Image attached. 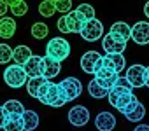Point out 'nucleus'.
Returning <instances> with one entry per match:
<instances>
[{"label":"nucleus","mask_w":149,"mask_h":131,"mask_svg":"<svg viewBox=\"0 0 149 131\" xmlns=\"http://www.w3.org/2000/svg\"><path fill=\"white\" fill-rule=\"evenodd\" d=\"M95 126L98 131H112L116 128V117L111 112H100L95 117Z\"/></svg>","instance_id":"16"},{"label":"nucleus","mask_w":149,"mask_h":131,"mask_svg":"<svg viewBox=\"0 0 149 131\" xmlns=\"http://www.w3.org/2000/svg\"><path fill=\"white\" fill-rule=\"evenodd\" d=\"M109 33L116 39V40H121V42H128V39H132V26L125 21H116L111 28H109Z\"/></svg>","instance_id":"14"},{"label":"nucleus","mask_w":149,"mask_h":131,"mask_svg":"<svg viewBox=\"0 0 149 131\" xmlns=\"http://www.w3.org/2000/svg\"><path fill=\"white\" fill-rule=\"evenodd\" d=\"M146 68L147 67H144V65H132V67L126 70V79H128V82L132 84V88L133 89H139V88H144L146 86Z\"/></svg>","instance_id":"8"},{"label":"nucleus","mask_w":149,"mask_h":131,"mask_svg":"<svg viewBox=\"0 0 149 131\" xmlns=\"http://www.w3.org/2000/svg\"><path fill=\"white\" fill-rule=\"evenodd\" d=\"M13 59V49L7 44H0V65H6Z\"/></svg>","instance_id":"30"},{"label":"nucleus","mask_w":149,"mask_h":131,"mask_svg":"<svg viewBox=\"0 0 149 131\" xmlns=\"http://www.w3.org/2000/svg\"><path fill=\"white\" fill-rule=\"evenodd\" d=\"M70 51H72L70 42L63 37H53L46 44V56H49V58H53L60 63L70 56Z\"/></svg>","instance_id":"3"},{"label":"nucleus","mask_w":149,"mask_h":131,"mask_svg":"<svg viewBox=\"0 0 149 131\" xmlns=\"http://www.w3.org/2000/svg\"><path fill=\"white\" fill-rule=\"evenodd\" d=\"M77 12H79L86 21L95 18V9H93V6H90V4H81V6H77Z\"/></svg>","instance_id":"29"},{"label":"nucleus","mask_w":149,"mask_h":131,"mask_svg":"<svg viewBox=\"0 0 149 131\" xmlns=\"http://www.w3.org/2000/svg\"><path fill=\"white\" fill-rule=\"evenodd\" d=\"M68 122L76 128H83L90 122V110L83 105H74L68 110Z\"/></svg>","instance_id":"9"},{"label":"nucleus","mask_w":149,"mask_h":131,"mask_svg":"<svg viewBox=\"0 0 149 131\" xmlns=\"http://www.w3.org/2000/svg\"><path fill=\"white\" fill-rule=\"evenodd\" d=\"M104 56L97 51H86L81 56V70L84 74H97L102 67H104Z\"/></svg>","instance_id":"5"},{"label":"nucleus","mask_w":149,"mask_h":131,"mask_svg":"<svg viewBox=\"0 0 149 131\" xmlns=\"http://www.w3.org/2000/svg\"><path fill=\"white\" fill-rule=\"evenodd\" d=\"M54 7H56L58 12L67 14V12L72 11V0H56V2H54Z\"/></svg>","instance_id":"31"},{"label":"nucleus","mask_w":149,"mask_h":131,"mask_svg":"<svg viewBox=\"0 0 149 131\" xmlns=\"http://www.w3.org/2000/svg\"><path fill=\"white\" fill-rule=\"evenodd\" d=\"M26 12H28V4L25 2V0L11 7V14H13V16H25Z\"/></svg>","instance_id":"32"},{"label":"nucleus","mask_w":149,"mask_h":131,"mask_svg":"<svg viewBox=\"0 0 149 131\" xmlns=\"http://www.w3.org/2000/svg\"><path fill=\"white\" fill-rule=\"evenodd\" d=\"M132 89H133V88L114 86V88L109 91V94H107L111 107H114L116 110H119V112H121L128 103H132V101L135 100V94H133V91H132Z\"/></svg>","instance_id":"4"},{"label":"nucleus","mask_w":149,"mask_h":131,"mask_svg":"<svg viewBox=\"0 0 149 131\" xmlns=\"http://www.w3.org/2000/svg\"><path fill=\"white\" fill-rule=\"evenodd\" d=\"M46 77H30L28 79V82H26V93L32 96V98H37L39 96V93H40V89H42V86L46 84Z\"/></svg>","instance_id":"23"},{"label":"nucleus","mask_w":149,"mask_h":131,"mask_svg":"<svg viewBox=\"0 0 149 131\" xmlns=\"http://www.w3.org/2000/svg\"><path fill=\"white\" fill-rule=\"evenodd\" d=\"M60 89L63 91L67 101H74L76 98L81 96V93H83V84H81V81L76 79V77H67V79H63V81L60 82Z\"/></svg>","instance_id":"7"},{"label":"nucleus","mask_w":149,"mask_h":131,"mask_svg":"<svg viewBox=\"0 0 149 131\" xmlns=\"http://www.w3.org/2000/svg\"><path fill=\"white\" fill-rule=\"evenodd\" d=\"M144 14H146V18H149V0L146 2V6H144Z\"/></svg>","instance_id":"38"},{"label":"nucleus","mask_w":149,"mask_h":131,"mask_svg":"<svg viewBox=\"0 0 149 131\" xmlns=\"http://www.w3.org/2000/svg\"><path fill=\"white\" fill-rule=\"evenodd\" d=\"M7 112H6V108H4V105L0 107V129H4V126H6V122H7Z\"/></svg>","instance_id":"34"},{"label":"nucleus","mask_w":149,"mask_h":131,"mask_svg":"<svg viewBox=\"0 0 149 131\" xmlns=\"http://www.w3.org/2000/svg\"><path fill=\"white\" fill-rule=\"evenodd\" d=\"M28 79L30 77H28V74H26V70H25L23 65L14 63V65H9V67L4 70V82L9 88H13V89L23 88L28 82Z\"/></svg>","instance_id":"2"},{"label":"nucleus","mask_w":149,"mask_h":131,"mask_svg":"<svg viewBox=\"0 0 149 131\" xmlns=\"http://www.w3.org/2000/svg\"><path fill=\"white\" fill-rule=\"evenodd\" d=\"M67 16V25H68V32L70 33H81V30H83V26H84V23H86V19L77 12V9L76 11H70V12H67L65 14Z\"/></svg>","instance_id":"17"},{"label":"nucleus","mask_w":149,"mask_h":131,"mask_svg":"<svg viewBox=\"0 0 149 131\" xmlns=\"http://www.w3.org/2000/svg\"><path fill=\"white\" fill-rule=\"evenodd\" d=\"M25 70L28 74V77H40L44 72V56H32L25 65Z\"/></svg>","instance_id":"15"},{"label":"nucleus","mask_w":149,"mask_h":131,"mask_svg":"<svg viewBox=\"0 0 149 131\" xmlns=\"http://www.w3.org/2000/svg\"><path fill=\"white\" fill-rule=\"evenodd\" d=\"M9 11V4L6 2V0H0V18H4Z\"/></svg>","instance_id":"35"},{"label":"nucleus","mask_w":149,"mask_h":131,"mask_svg":"<svg viewBox=\"0 0 149 131\" xmlns=\"http://www.w3.org/2000/svg\"><path fill=\"white\" fill-rule=\"evenodd\" d=\"M88 93H90V96H91V98H95V100H102V98H107L109 89H105V88H104V86H100L95 79H91V81H90V84H88Z\"/></svg>","instance_id":"24"},{"label":"nucleus","mask_w":149,"mask_h":131,"mask_svg":"<svg viewBox=\"0 0 149 131\" xmlns=\"http://www.w3.org/2000/svg\"><path fill=\"white\" fill-rule=\"evenodd\" d=\"M86 42H95V40H100L104 37V25L100 19L93 18V19H88L79 33Z\"/></svg>","instance_id":"6"},{"label":"nucleus","mask_w":149,"mask_h":131,"mask_svg":"<svg viewBox=\"0 0 149 131\" xmlns=\"http://www.w3.org/2000/svg\"><path fill=\"white\" fill-rule=\"evenodd\" d=\"M132 40L139 46L149 44V23L147 21H137L132 26Z\"/></svg>","instance_id":"12"},{"label":"nucleus","mask_w":149,"mask_h":131,"mask_svg":"<svg viewBox=\"0 0 149 131\" xmlns=\"http://www.w3.org/2000/svg\"><path fill=\"white\" fill-rule=\"evenodd\" d=\"M146 86L149 88V67L146 68Z\"/></svg>","instance_id":"39"},{"label":"nucleus","mask_w":149,"mask_h":131,"mask_svg":"<svg viewBox=\"0 0 149 131\" xmlns=\"http://www.w3.org/2000/svg\"><path fill=\"white\" fill-rule=\"evenodd\" d=\"M14 33H16V21L7 16L0 18V39H4V40L13 39Z\"/></svg>","instance_id":"20"},{"label":"nucleus","mask_w":149,"mask_h":131,"mask_svg":"<svg viewBox=\"0 0 149 131\" xmlns=\"http://www.w3.org/2000/svg\"><path fill=\"white\" fill-rule=\"evenodd\" d=\"M54 12H56V7H54L53 0H42V2L39 4V14L42 18H51Z\"/></svg>","instance_id":"27"},{"label":"nucleus","mask_w":149,"mask_h":131,"mask_svg":"<svg viewBox=\"0 0 149 131\" xmlns=\"http://www.w3.org/2000/svg\"><path fill=\"white\" fill-rule=\"evenodd\" d=\"M102 59H104V67L114 68V70L119 72V74L126 68V59H125L123 52H119V54H105Z\"/></svg>","instance_id":"18"},{"label":"nucleus","mask_w":149,"mask_h":131,"mask_svg":"<svg viewBox=\"0 0 149 131\" xmlns=\"http://www.w3.org/2000/svg\"><path fill=\"white\" fill-rule=\"evenodd\" d=\"M56 26H58V30L61 32V33H70L68 32V25H67V16L63 14L61 18H58V21H56Z\"/></svg>","instance_id":"33"},{"label":"nucleus","mask_w":149,"mask_h":131,"mask_svg":"<svg viewBox=\"0 0 149 131\" xmlns=\"http://www.w3.org/2000/svg\"><path fill=\"white\" fill-rule=\"evenodd\" d=\"M4 108H6L7 114H23V112H25L23 103L18 101V100H7V101L4 103Z\"/></svg>","instance_id":"28"},{"label":"nucleus","mask_w":149,"mask_h":131,"mask_svg":"<svg viewBox=\"0 0 149 131\" xmlns=\"http://www.w3.org/2000/svg\"><path fill=\"white\" fill-rule=\"evenodd\" d=\"M53 2H56V0H53Z\"/></svg>","instance_id":"40"},{"label":"nucleus","mask_w":149,"mask_h":131,"mask_svg":"<svg viewBox=\"0 0 149 131\" xmlns=\"http://www.w3.org/2000/svg\"><path fill=\"white\" fill-rule=\"evenodd\" d=\"M102 49L105 51V54H119V52H125L126 42L116 40L111 33H107L102 37Z\"/></svg>","instance_id":"13"},{"label":"nucleus","mask_w":149,"mask_h":131,"mask_svg":"<svg viewBox=\"0 0 149 131\" xmlns=\"http://www.w3.org/2000/svg\"><path fill=\"white\" fill-rule=\"evenodd\" d=\"M133 131H149V124H139V126H135Z\"/></svg>","instance_id":"36"},{"label":"nucleus","mask_w":149,"mask_h":131,"mask_svg":"<svg viewBox=\"0 0 149 131\" xmlns=\"http://www.w3.org/2000/svg\"><path fill=\"white\" fill-rule=\"evenodd\" d=\"M60 72H61V63L53 59V58H49V56H44V72H42V77L51 81L56 75H60Z\"/></svg>","instance_id":"19"},{"label":"nucleus","mask_w":149,"mask_h":131,"mask_svg":"<svg viewBox=\"0 0 149 131\" xmlns=\"http://www.w3.org/2000/svg\"><path fill=\"white\" fill-rule=\"evenodd\" d=\"M118 77H119V72H116L114 68H109V67H102V68L95 74V81H97L100 86H104L105 89H109V91L114 88Z\"/></svg>","instance_id":"10"},{"label":"nucleus","mask_w":149,"mask_h":131,"mask_svg":"<svg viewBox=\"0 0 149 131\" xmlns=\"http://www.w3.org/2000/svg\"><path fill=\"white\" fill-rule=\"evenodd\" d=\"M4 129H6V131H25L23 114H9Z\"/></svg>","instance_id":"22"},{"label":"nucleus","mask_w":149,"mask_h":131,"mask_svg":"<svg viewBox=\"0 0 149 131\" xmlns=\"http://www.w3.org/2000/svg\"><path fill=\"white\" fill-rule=\"evenodd\" d=\"M32 56H33V52H32V49H30L28 46L19 44V46H16V47L13 49V59H14V63H18V65H25Z\"/></svg>","instance_id":"21"},{"label":"nucleus","mask_w":149,"mask_h":131,"mask_svg":"<svg viewBox=\"0 0 149 131\" xmlns=\"http://www.w3.org/2000/svg\"><path fill=\"white\" fill-rule=\"evenodd\" d=\"M23 122H25V131H33L35 128H39V114L33 110H25Z\"/></svg>","instance_id":"25"},{"label":"nucleus","mask_w":149,"mask_h":131,"mask_svg":"<svg viewBox=\"0 0 149 131\" xmlns=\"http://www.w3.org/2000/svg\"><path fill=\"white\" fill-rule=\"evenodd\" d=\"M6 2L9 4V7H13V6H16V4H19V2H23V0H6Z\"/></svg>","instance_id":"37"},{"label":"nucleus","mask_w":149,"mask_h":131,"mask_svg":"<svg viewBox=\"0 0 149 131\" xmlns=\"http://www.w3.org/2000/svg\"><path fill=\"white\" fill-rule=\"evenodd\" d=\"M37 100H39L42 105L53 107V108H60V107H63V105L67 103V98H65L63 91L60 89V84H54V82H51L49 79H47L46 84L42 86V89H40Z\"/></svg>","instance_id":"1"},{"label":"nucleus","mask_w":149,"mask_h":131,"mask_svg":"<svg viewBox=\"0 0 149 131\" xmlns=\"http://www.w3.org/2000/svg\"><path fill=\"white\" fill-rule=\"evenodd\" d=\"M121 114H123L130 122H140V121L144 119V115H146V107L135 98L132 103H128V105L121 110Z\"/></svg>","instance_id":"11"},{"label":"nucleus","mask_w":149,"mask_h":131,"mask_svg":"<svg viewBox=\"0 0 149 131\" xmlns=\"http://www.w3.org/2000/svg\"><path fill=\"white\" fill-rule=\"evenodd\" d=\"M30 32H32V37H33V39L42 40V39H46V37H47L49 28H47V25H46V23H33V25H32V28H30Z\"/></svg>","instance_id":"26"}]
</instances>
